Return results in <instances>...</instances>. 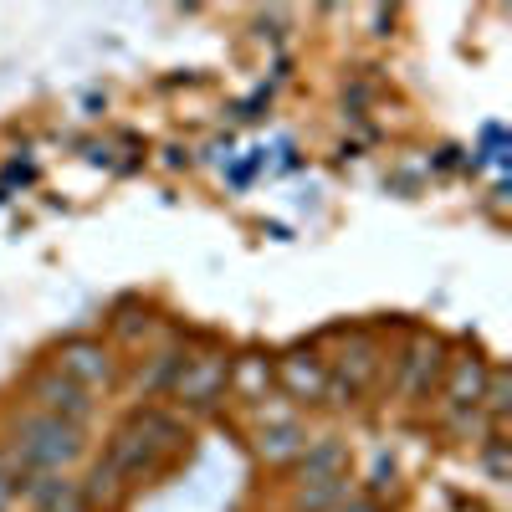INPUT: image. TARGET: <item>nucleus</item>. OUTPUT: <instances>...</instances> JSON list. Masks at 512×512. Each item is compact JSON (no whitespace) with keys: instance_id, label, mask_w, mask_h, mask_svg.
<instances>
[{"instance_id":"obj_8","label":"nucleus","mask_w":512,"mask_h":512,"mask_svg":"<svg viewBox=\"0 0 512 512\" xmlns=\"http://www.w3.org/2000/svg\"><path fill=\"white\" fill-rule=\"evenodd\" d=\"M297 472H303V482H308V487H318V482H333V477H344V472H349V451L338 446V441L303 446V456H297Z\"/></svg>"},{"instance_id":"obj_6","label":"nucleus","mask_w":512,"mask_h":512,"mask_svg":"<svg viewBox=\"0 0 512 512\" xmlns=\"http://www.w3.org/2000/svg\"><path fill=\"white\" fill-rule=\"evenodd\" d=\"M31 400L41 405V415H57V420H72V425H82V420L93 415L88 390H82V384H72V379H62V374H41V379L31 384Z\"/></svg>"},{"instance_id":"obj_5","label":"nucleus","mask_w":512,"mask_h":512,"mask_svg":"<svg viewBox=\"0 0 512 512\" xmlns=\"http://www.w3.org/2000/svg\"><path fill=\"white\" fill-rule=\"evenodd\" d=\"M57 374L93 395L98 384L113 379V359H108V349L98 344V338H72V344H62V354H57Z\"/></svg>"},{"instance_id":"obj_11","label":"nucleus","mask_w":512,"mask_h":512,"mask_svg":"<svg viewBox=\"0 0 512 512\" xmlns=\"http://www.w3.org/2000/svg\"><path fill=\"white\" fill-rule=\"evenodd\" d=\"M349 497V477H333V482H318V487H303V497H297V507L303 512H328Z\"/></svg>"},{"instance_id":"obj_13","label":"nucleus","mask_w":512,"mask_h":512,"mask_svg":"<svg viewBox=\"0 0 512 512\" xmlns=\"http://www.w3.org/2000/svg\"><path fill=\"white\" fill-rule=\"evenodd\" d=\"M21 482H26V466L16 461V451H0V512L21 497Z\"/></svg>"},{"instance_id":"obj_7","label":"nucleus","mask_w":512,"mask_h":512,"mask_svg":"<svg viewBox=\"0 0 512 512\" xmlns=\"http://www.w3.org/2000/svg\"><path fill=\"white\" fill-rule=\"evenodd\" d=\"M441 354H446V349L436 344V338H415L410 354H405V364H400V390H405V395H431V384H436L441 369H446Z\"/></svg>"},{"instance_id":"obj_14","label":"nucleus","mask_w":512,"mask_h":512,"mask_svg":"<svg viewBox=\"0 0 512 512\" xmlns=\"http://www.w3.org/2000/svg\"><path fill=\"white\" fill-rule=\"evenodd\" d=\"M482 466H487V477H492V482L507 477V441H502V431L487 436V446H482Z\"/></svg>"},{"instance_id":"obj_3","label":"nucleus","mask_w":512,"mask_h":512,"mask_svg":"<svg viewBox=\"0 0 512 512\" xmlns=\"http://www.w3.org/2000/svg\"><path fill=\"white\" fill-rule=\"evenodd\" d=\"M231 384V359L226 354H205V359H185L180 379L169 384V395H175L185 410H210Z\"/></svg>"},{"instance_id":"obj_9","label":"nucleus","mask_w":512,"mask_h":512,"mask_svg":"<svg viewBox=\"0 0 512 512\" xmlns=\"http://www.w3.org/2000/svg\"><path fill=\"white\" fill-rule=\"evenodd\" d=\"M262 456L267 461H292V456H303V446H308V436H303V425H292V420H282V425H267L262 431Z\"/></svg>"},{"instance_id":"obj_1","label":"nucleus","mask_w":512,"mask_h":512,"mask_svg":"<svg viewBox=\"0 0 512 512\" xmlns=\"http://www.w3.org/2000/svg\"><path fill=\"white\" fill-rule=\"evenodd\" d=\"M180 420L175 415H164V410H139V415H128L123 425H118V436L108 441V451H103V466L118 477V487L128 492V487H139L144 477H154L159 472V461L180 446Z\"/></svg>"},{"instance_id":"obj_4","label":"nucleus","mask_w":512,"mask_h":512,"mask_svg":"<svg viewBox=\"0 0 512 512\" xmlns=\"http://www.w3.org/2000/svg\"><path fill=\"white\" fill-rule=\"evenodd\" d=\"M487 364L472 354V359H456L451 364V384L441 390V410H446V420L456 425V431H466L472 425V415L482 410V395H487Z\"/></svg>"},{"instance_id":"obj_10","label":"nucleus","mask_w":512,"mask_h":512,"mask_svg":"<svg viewBox=\"0 0 512 512\" xmlns=\"http://www.w3.org/2000/svg\"><path fill=\"white\" fill-rule=\"evenodd\" d=\"M282 379H287V390H297V395H313V400H318V395H323V384H328V369L297 354V359H287V364H282Z\"/></svg>"},{"instance_id":"obj_2","label":"nucleus","mask_w":512,"mask_h":512,"mask_svg":"<svg viewBox=\"0 0 512 512\" xmlns=\"http://www.w3.org/2000/svg\"><path fill=\"white\" fill-rule=\"evenodd\" d=\"M16 461L36 477H62L67 466L82 456V425L57 420V415H26L16 425Z\"/></svg>"},{"instance_id":"obj_12","label":"nucleus","mask_w":512,"mask_h":512,"mask_svg":"<svg viewBox=\"0 0 512 512\" xmlns=\"http://www.w3.org/2000/svg\"><path fill=\"white\" fill-rule=\"evenodd\" d=\"M180 369H185V354H175V349L159 354V359H154V369H149V379L139 384V390H144V395H169V384L180 379Z\"/></svg>"},{"instance_id":"obj_15","label":"nucleus","mask_w":512,"mask_h":512,"mask_svg":"<svg viewBox=\"0 0 512 512\" xmlns=\"http://www.w3.org/2000/svg\"><path fill=\"white\" fill-rule=\"evenodd\" d=\"M344 512H379L374 502H344Z\"/></svg>"}]
</instances>
